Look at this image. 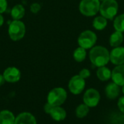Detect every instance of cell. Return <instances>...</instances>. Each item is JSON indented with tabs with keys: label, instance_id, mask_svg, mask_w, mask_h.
Listing matches in <instances>:
<instances>
[{
	"label": "cell",
	"instance_id": "obj_27",
	"mask_svg": "<svg viewBox=\"0 0 124 124\" xmlns=\"http://www.w3.org/2000/svg\"><path fill=\"white\" fill-rule=\"evenodd\" d=\"M53 107H54V106H52V105H51L49 103L46 102V103L44 105V112H45L46 114H49V113H50L52 109L53 108Z\"/></svg>",
	"mask_w": 124,
	"mask_h": 124
},
{
	"label": "cell",
	"instance_id": "obj_12",
	"mask_svg": "<svg viewBox=\"0 0 124 124\" xmlns=\"http://www.w3.org/2000/svg\"><path fill=\"white\" fill-rule=\"evenodd\" d=\"M120 87L121 86H119L114 82L109 83L105 88V94L107 98L111 100L117 99L121 93Z\"/></svg>",
	"mask_w": 124,
	"mask_h": 124
},
{
	"label": "cell",
	"instance_id": "obj_2",
	"mask_svg": "<svg viewBox=\"0 0 124 124\" xmlns=\"http://www.w3.org/2000/svg\"><path fill=\"white\" fill-rule=\"evenodd\" d=\"M68 97V93L65 88L57 87L52 88L47 95V102L51 105L61 106L65 103Z\"/></svg>",
	"mask_w": 124,
	"mask_h": 124
},
{
	"label": "cell",
	"instance_id": "obj_14",
	"mask_svg": "<svg viewBox=\"0 0 124 124\" xmlns=\"http://www.w3.org/2000/svg\"><path fill=\"white\" fill-rule=\"evenodd\" d=\"M49 115L54 121L60 122L65 119L67 116V113L65 110L61 106H55L53 107Z\"/></svg>",
	"mask_w": 124,
	"mask_h": 124
},
{
	"label": "cell",
	"instance_id": "obj_19",
	"mask_svg": "<svg viewBox=\"0 0 124 124\" xmlns=\"http://www.w3.org/2000/svg\"><path fill=\"white\" fill-rule=\"evenodd\" d=\"M25 10L22 4H16L11 10V17L13 20H20L25 15Z\"/></svg>",
	"mask_w": 124,
	"mask_h": 124
},
{
	"label": "cell",
	"instance_id": "obj_15",
	"mask_svg": "<svg viewBox=\"0 0 124 124\" xmlns=\"http://www.w3.org/2000/svg\"><path fill=\"white\" fill-rule=\"evenodd\" d=\"M124 39L123 32L116 31L113 34H111V35L110 36V38H109L110 45L113 48L121 46V45L124 42Z\"/></svg>",
	"mask_w": 124,
	"mask_h": 124
},
{
	"label": "cell",
	"instance_id": "obj_3",
	"mask_svg": "<svg viewBox=\"0 0 124 124\" xmlns=\"http://www.w3.org/2000/svg\"><path fill=\"white\" fill-rule=\"evenodd\" d=\"M99 12L108 20H113L118 12V3L116 0H104L100 4Z\"/></svg>",
	"mask_w": 124,
	"mask_h": 124
},
{
	"label": "cell",
	"instance_id": "obj_8",
	"mask_svg": "<svg viewBox=\"0 0 124 124\" xmlns=\"http://www.w3.org/2000/svg\"><path fill=\"white\" fill-rule=\"evenodd\" d=\"M100 92L93 88L87 89L84 94L83 102L90 108L97 107L100 102Z\"/></svg>",
	"mask_w": 124,
	"mask_h": 124
},
{
	"label": "cell",
	"instance_id": "obj_20",
	"mask_svg": "<svg viewBox=\"0 0 124 124\" xmlns=\"http://www.w3.org/2000/svg\"><path fill=\"white\" fill-rule=\"evenodd\" d=\"M73 57L76 62H83L86 57V50L79 46L73 51Z\"/></svg>",
	"mask_w": 124,
	"mask_h": 124
},
{
	"label": "cell",
	"instance_id": "obj_5",
	"mask_svg": "<svg viewBox=\"0 0 124 124\" xmlns=\"http://www.w3.org/2000/svg\"><path fill=\"white\" fill-rule=\"evenodd\" d=\"M8 34L12 41L22 39L25 34V23L20 20H13L9 25Z\"/></svg>",
	"mask_w": 124,
	"mask_h": 124
},
{
	"label": "cell",
	"instance_id": "obj_4",
	"mask_svg": "<svg viewBox=\"0 0 124 124\" xmlns=\"http://www.w3.org/2000/svg\"><path fill=\"white\" fill-rule=\"evenodd\" d=\"M100 0H81L78 9L80 12L86 17H92L97 15L100 7Z\"/></svg>",
	"mask_w": 124,
	"mask_h": 124
},
{
	"label": "cell",
	"instance_id": "obj_22",
	"mask_svg": "<svg viewBox=\"0 0 124 124\" xmlns=\"http://www.w3.org/2000/svg\"><path fill=\"white\" fill-rule=\"evenodd\" d=\"M113 27L116 31L124 32V13L115 17L113 20Z\"/></svg>",
	"mask_w": 124,
	"mask_h": 124
},
{
	"label": "cell",
	"instance_id": "obj_24",
	"mask_svg": "<svg viewBox=\"0 0 124 124\" xmlns=\"http://www.w3.org/2000/svg\"><path fill=\"white\" fill-rule=\"evenodd\" d=\"M82 78H84V79H87V78H89L90 76H91V72H90V71H89V69H86V68H84V69H82L80 72H79V74H78Z\"/></svg>",
	"mask_w": 124,
	"mask_h": 124
},
{
	"label": "cell",
	"instance_id": "obj_32",
	"mask_svg": "<svg viewBox=\"0 0 124 124\" xmlns=\"http://www.w3.org/2000/svg\"></svg>",
	"mask_w": 124,
	"mask_h": 124
},
{
	"label": "cell",
	"instance_id": "obj_9",
	"mask_svg": "<svg viewBox=\"0 0 124 124\" xmlns=\"http://www.w3.org/2000/svg\"><path fill=\"white\" fill-rule=\"evenodd\" d=\"M3 76L5 81L7 83H17L21 78V72L20 69L15 67H9L4 69L3 72Z\"/></svg>",
	"mask_w": 124,
	"mask_h": 124
},
{
	"label": "cell",
	"instance_id": "obj_21",
	"mask_svg": "<svg viewBox=\"0 0 124 124\" xmlns=\"http://www.w3.org/2000/svg\"><path fill=\"white\" fill-rule=\"evenodd\" d=\"M89 108L90 107H88L84 103L79 105L78 106H77V107L76 108V110H75L76 116L78 118H84L86 117L89 113Z\"/></svg>",
	"mask_w": 124,
	"mask_h": 124
},
{
	"label": "cell",
	"instance_id": "obj_29",
	"mask_svg": "<svg viewBox=\"0 0 124 124\" xmlns=\"http://www.w3.org/2000/svg\"><path fill=\"white\" fill-rule=\"evenodd\" d=\"M4 17L2 16L1 14H0V27L2 26V25L4 24Z\"/></svg>",
	"mask_w": 124,
	"mask_h": 124
},
{
	"label": "cell",
	"instance_id": "obj_16",
	"mask_svg": "<svg viewBox=\"0 0 124 124\" xmlns=\"http://www.w3.org/2000/svg\"><path fill=\"white\" fill-rule=\"evenodd\" d=\"M15 117L14 114L7 110L0 112V124H15Z\"/></svg>",
	"mask_w": 124,
	"mask_h": 124
},
{
	"label": "cell",
	"instance_id": "obj_25",
	"mask_svg": "<svg viewBox=\"0 0 124 124\" xmlns=\"http://www.w3.org/2000/svg\"><path fill=\"white\" fill-rule=\"evenodd\" d=\"M117 105H118L119 110L124 114V96L119 98Z\"/></svg>",
	"mask_w": 124,
	"mask_h": 124
},
{
	"label": "cell",
	"instance_id": "obj_11",
	"mask_svg": "<svg viewBox=\"0 0 124 124\" xmlns=\"http://www.w3.org/2000/svg\"><path fill=\"white\" fill-rule=\"evenodd\" d=\"M111 79L113 82L123 86L124 85V64L121 65H117L112 71Z\"/></svg>",
	"mask_w": 124,
	"mask_h": 124
},
{
	"label": "cell",
	"instance_id": "obj_28",
	"mask_svg": "<svg viewBox=\"0 0 124 124\" xmlns=\"http://www.w3.org/2000/svg\"><path fill=\"white\" fill-rule=\"evenodd\" d=\"M5 83V79L3 76V75L0 74V86H1Z\"/></svg>",
	"mask_w": 124,
	"mask_h": 124
},
{
	"label": "cell",
	"instance_id": "obj_31",
	"mask_svg": "<svg viewBox=\"0 0 124 124\" xmlns=\"http://www.w3.org/2000/svg\"><path fill=\"white\" fill-rule=\"evenodd\" d=\"M100 1H104V0H100Z\"/></svg>",
	"mask_w": 124,
	"mask_h": 124
},
{
	"label": "cell",
	"instance_id": "obj_13",
	"mask_svg": "<svg viewBox=\"0 0 124 124\" xmlns=\"http://www.w3.org/2000/svg\"><path fill=\"white\" fill-rule=\"evenodd\" d=\"M15 124H37V122L34 115L31 113L23 112L15 118Z\"/></svg>",
	"mask_w": 124,
	"mask_h": 124
},
{
	"label": "cell",
	"instance_id": "obj_6",
	"mask_svg": "<svg viewBox=\"0 0 124 124\" xmlns=\"http://www.w3.org/2000/svg\"><path fill=\"white\" fill-rule=\"evenodd\" d=\"M97 40V37L95 32L91 30H85L82 31L78 37V44L80 47L86 50L93 48Z\"/></svg>",
	"mask_w": 124,
	"mask_h": 124
},
{
	"label": "cell",
	"instance_id": "obj_26",
	"mask_svg": "<svg viewBox=\"0 0 124 124\" xmlns=\"http://www.w3.org/2000/svg\"><path fill=\"white\" fill-rule=\"evenodd\" d=\"M7 7V0H0V14L4 12Z\"/></svg>",
	"mask_w": 124,
	"mask_h": 124
},
{
	"label": "cell",
	"instance_id": "obj_10",
	"mask_svg": "<svg viewBox=\"0 0 124 124\" xmlns=\"http://www.w3.org/2000/svg\"><path fill=\"white\" fill-rule=\"evenodd\" d=\"M110 61L117 66L124 64V47L118 46L114 48L110 52Z\"/></svg>",
	"mask_w": 124,
	"mask_h": 124
},
{
	"label": "cell",
	"instance_id": "obj_23",
	"mask_svg": "<svg viewBox=\"0 0 124 124\" xmlns=\"http://www.w3.org/2000/svg\"><path fill=\"white\" fill-rule=\"evenodd\" d=\"M41 4L37 3V2H35V3H33L31 4L30 6V10L32 13L33 14H36L38 13L40 10H41Z\"/></svg>",
	"mask_w": 124,
	"mask_h": 124
},
{
	"label": "cell",
	"instance_id": "obj_30",
	"mask_svg": "<svg viewBox=\"0 0 124 124\" xmlns=\"http://www.w3.org/2000/svg\"><path fill=\"white\" fill-rule=\"evenodd\" d=\"M122 88H121V91H122V93H123V94L124 95V85L123 86H121Z\"/></svg>",
	"mask_w": 124,
	"mask_h": 124
},
{
	"label": "cell",
	"instance_id": "obj_17",
	"mask_svg": "<svg viewBox=\"0 0 124 124\" xmlns=\"http://www.w3.org/2000/svg\"><path fill=\"white\" fill-rule=\"evenodd\" d=\"M112 71L105 66L98 67L97 70V77L101 81H108L111 78Z\"/></svg>",
	"mask_w": 124,
	"mask_h": 124
},
{
	"label": "cell",
	"instance_id": "obj_18",
	"mask_svg": "<svg viewBox=\"0 0 124 124\" xmlns=\"http://www.w3.org/2000/svg\"><path fill=\"white\" fill-rule=\"evenodd\" d=\"M108 26V19L102 15L97 16L92 21V26L97 31H102Z\"/></svg>",
	"mask_w": 124,
	"mask_h": 124
},
{
	"label": "cell",
	"instance_id": "obj_1",
	"mask_svg": "<svg viewBox=\"0 0 124 124\" xmlns=\"http://www.w3.org/2000/svg\"><path fill=\"white\" fill-rule=\"evenodd\" d=\"M89 59L92 64L97 67L105 66L110 61V52L104 46H94L90 49Z\"/></svg>",
	"mask_w": 124,
	"mask_h": 124
},
{
	"label": "cell",
	"instance_id": "obj_7",
	"mask_svg": "<svg viewBox=\"0 0 124 124\" xmlns=\"http://www.w3.org/2000/svg\"><path fill=\"white\" fill-rule=\"evenodd\" d=\"M86 87L85 79L82 78L79 75L73 76L68 82V89L73 95L81 94Z\"/></svg>",
	"mask_w": 124,
	"mask_h": 124
}]
</instances>
